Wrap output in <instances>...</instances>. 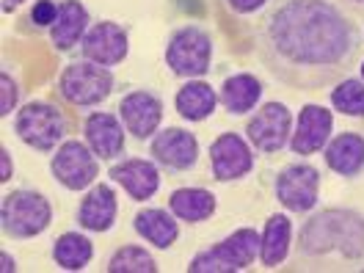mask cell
I'll return each instance as SVG.
<instances>
[{"label":"cell","instance_id":"obj_1","mask_svg":"<svg viewBox=\"0 0 364 273\" xmlns=\"http://www.w3.org/2000/svg\"><path fill=\"white\" fill-rule=\"evenodd\" d=\"M254 47L273 80L320 91L359 67L364 33L337 0H273L257 20Z\"/></svg>","mask_w":364,"mask_h":273},{"label":"cell","instance_id":"obj_2","mask_svg":"<svg viewBox=\"0 0 364 273\" xmlns=\"http://www.w3.org/2000/svg\"><path fill=\"white\" fill-rule=\"evenodd\" d=\"M298 262H362L364 259V213L353 207H326L301 227L296 243Z\"/></svg>","mask_w":364,"mask_h":273},{"label":"cell","instance_id":"obj_3","mask_svg":"<svg viewBox=\"0 0 364 273\" xmlns=\"http://www.w3.org/2000/svg\"><path fill=\"white\" fill-rule=\"evenodd\" d=\"M53 224V205L33 188H17L0 202V229L11 240H31Z\"/></svg>","mask_w":364,"mask_h":273},{"label":"cell","instance_id":"obj_4","mask_svg":"<svg viewBox=\"0 0 364 273\" xmlns=\"http://www.w3.org/2000/svg\"><path fill=\"white\" fill-rule=\"evenodd\" d=\"M116 77L108 67H100L94 61H69L67 67L61 69L58 75V83H55V91L58 97L69 102L72 108H97L102 105L111 94H114Z\"/></svg>","mask_w":364,"mask_h":273},{"label":"cell","instance_id":"obj_5","mask_svg":"<svg viewBox=\"0 0 364 273\" xmlns=\"http://www.w3.org/2000/svg\"><path fill=\"white\" fill-rule=\"evenodd\" d=\"M259 257V232L251 227L235 229L224 240L202 249L191 262L188 273H240L249 271Z\"/></svg>","mask_w":364,"mask_h":273},{"label":"cell","instance_id":"obj_6","mask_svg":"<svg viewBox=\"0 0 364 273\" xmlns=\"http://www.w3.org/2000/svg\"><path fill=\"white\" fill-rule=\"evenodd\" d=\"M14 133L33 152L50 155L67 138V116L61 114L58 105H53V102L33 100V102H25L23 108L17 111Z\"/></svg>","mask_w":364,"mask_h":273},{"label":"cell","instance_id":"obj_7","mask_svg":"<svg viewBox=\"0 0 364 273\" xmlns=\"http://www.w3.org/2000/svg\"><path fill=\"white\" fill-rule=\"evenodd\" d=\"M163 55L177 77H205L213 69V36L199 25H180L177 31H171Z\"/></svg>","mask_w":364,"mask_h":273},{"label":"cell","instance_id":"obj_8","mask_svg":"<svg viewBox=\"0 0 364 273\" xmlns=\"http://www.w3.org/2000/svg\"><path fill=\"white\" fill-rule=\"evenodd\" d=\"M273 193L287 213H312L320 199V171L306 160L287 163L273 180Z\"/></svg>","mask_w":364,"mask_h":273},{"label":"cell","instance_id":"obj_9","mask_svg":"<svg viewBox=\"0 0 364 273\" xmlns=\"http://www.w3.org/2000/svg\"><path fill=\"white\" fill-rule=\"evenodd\" d=\"M50 174L61 188H67L72 193H80L91 188L100 177V158L91 152V146L80 138H69L64 141L53 158H50Z\"/></svg>","mask_w":364,"mask_h":273},{"label":"cell","instance_id":"obj_10","mask_svg":"<svg viewBox=\"0 0 364 273\" xmlns=\"http://www.w3.org/2000/svg\"><path fill=\"white\" fill-rule=\"evenodd\" d=\"M293 136V114L284 102H265L246 122V138L259 155H279L290 146Z\"/></svg>","mask_w":364,"mask_h":273},{"label":"cell","instance_id":"obj_11","mask_svg":"<svg viewBox=\"0 0 364 273\" xmlns=\"http://www.w3.org/2000/svg\"><path fill=\"white\" fill-rule=\"evenodd\" d=\"M149 155L160 166V171L180 177V174L193 171L199 163V138L182 127H166L152 136Z\"/></svg>","mask_w":364,"mask_h":273},{"label":"cell","instance_id":"obj_12","mask_svg":"<svg viewBox=\"0 0 364 273\" xmlns=\"http://www.w3.org/2000/svg\"><path fill=\"white\" fill-rule=\"evenodd\" d=\"M210 168L215 182H237L254 171V146L237 133H221L210 144Z\"/></svg>","mask_w":364,"mask_h":273},{"label":"cell","instance_id":"obj_13","mask_svg":"<svg viewBox=\"0 0 364 273\" xmlns=\"http://www.w3.org/2000/svg\"><path fill=\"white\" fill-rule=\"evenodd\" d=\"M119 119L136 141H152L163 124V100L149 89H133L119 100Z\"/></svg>","mask_w":364,"mask_h":273},{"label":"cell","instance_id":"obj_14","mask_svg":"<svg viewBox=\"0 0 364 273\" xmlns=\"http://www.w3.org/2000/svg\"><path fill=\"white\" fill-rule=\"evenodd\" d=\"M130 53V33L124 25L114 20H102L89 28V33L80 42V55L100 67H119Z\"/></svg>","mask_w":364,"mask_h":273},{"label":"cell","instance_id":"obj_15","mask_svg":"<svg viewBox=\"0 0 364 273\" xmlns=\"http://www.w3.org/2000/svg\"><path fill=\"white\" fill-rule=\"evenodd\" d=\"M334 133V114L323 105H304L296 122V133L290 136V152L301 155V158H309V155H318L320 149H326V144L331 141Z\"/></svg>","mask_w":364,"mask_h":273},{"label":"cell","instance_id":"obj_16","mask_svg":"<svg viewBox=\"0 0 364 273\" xmlns=\"http://www.w3.org/2000/svg\"><path fill=\"white\" fill-rule=\"evenodd\" d=\"M124 124L119 114H111V111H94L83 119V141L91 146V152L105 163H114L116 158L124 155V144H127V136H124Z\"/></svg>","mask_w":364,"mask_h":273},{"label":"cell","instance_id":"obj_17","mask_svg":"<svg viewBox=\"0 0 364 273\" xmlns=\"http://www.w3.org/2000/svg\"><path fill=\"white\" fill-rule=\"evenodd\" d=\"M108 177L124 188V193L133 202H146L160 191V166L155 160L144 158H124L111 166Z\"/></svg>","mask_w":364,"mask_h":273},{"label":"cell","instance_id":"obj_18","mask_svg":"<svg viewBox=\"0 0 364 273\" xmlns=\"http://www.w3.org/2000/svg\"><path fill=\"white\" fill-rule=\"evenodd\" d=\"M116 215H119L116 191L108 182H94L89 188V193L77 205L75 221L86 232H108V229H114Z\"/></svg>","mask_w":364,"mask_h":273},{"label":"cell","instance_id":"obj_19","mask_svg":"<svg viewBox=\"0 0 364 273\" xmlns=\"http://www.w3.org/2000/svg\"><path fill=\"white\" fill-rule=\"evenodd\" d=\"M91 28L89 9L80 0H61L58 3V17L50 28V45L58 53H69L83 42V36Z\"/></svg>","mask_w":364,"mask_h":273},{"label":"cell","instance_id":"obj_20","mask_svg":"<svg viewBox=\"0 0 364 273\" xmlns=\"http://www.w3.org/2000/svg\"><path fill=\"white\" fill-rule=\"evenodd\" d=\"M326 166L345 180H356L364 171V136L362 133H340L334 136L323 149Z\"/></svg>","mask_w":364,"mask_h":273},{"label":"cell","instance_id":"obj_21","mask_svg":"<svg viewBox=\"0 0 364 273\" xmlns=\"http://www.w3.org/2000/svg\"><path fill=\"white\" fill-rule=\"evenodd\" d=\"M133 229L141 240H146L155 249H171L180 237V218L171 210L163 207H146L136 213Z\"/></svg>","mask_w":364,"mask_h":273},{"label":"cell","instance_id":"obj_22","mask_svg":"<svg viewBox=\"0 0 364 273\" xmlns=\"http://www.w3.org/2000/svg\"><path fill=\"white\" fill-rule=\"evenodd\" d=\"M293 246V221L284 213H273L259 232V262L265 268H279L290 257Z\"/></svg>","mask_w":364,"mask_h":273},{"label":"cell","instance_id":"obj_23","mask_svg":"<svg viewBox=\"0 0 364 273\" xmlns=\"http://www.w3.org/2000/svg\"><path fill=\"white\" fill-rule=\"evenodd\" d=\"M259 100H262V83L251 72L229 75L227 80L221 83V89H218V102L232 116H246L249 111L257 108Z\"/></svg>","mask_w":364,"mask_h":273},{"label":"cell","instance_id":"obj_24","mask_svg":"<svg viewBox=\"0 0 364 273\" xmlns=\"http://www.w3.org/2000/svg\"><path fill=\"white\" fill-rule=\"evenodd\" d=\"M174 108H177V114L185 122H205L218 108V91L213 89L210 83H205L202 77L185 80L180 89H177Z\"/></svg>","mask_w":364,"mask_h":273},{"label":"cell","instance_id":"obj_25","mask_svg":"<svg viewBox=\"0 0 364 273\" xmlns=\"http://www.w3.org/2000/svg\"><path fill=\"white\" fill-rule=\"evenodd\" d=\"M215 193L207 188H177L168 196V210L185 224H205L215 215Z\"/></svg>","mask_w":364,"mask_h":273},{"label":"cell","instance_id":"obj_26","mask_svg":"<svg viewBox=\"0 0 364 273\" xmlns=\"http://www.w3.org/2000/svg\"><path fill=\"white\" fill-rule=\"evenodd\" d=\"M53 259L64 271H86L94 259V243L83 232H64L53 240Z\"/></svg>","mask_w":364,"mask_h":273},{"label":"cell","instance_id":"obj_27","mask_svg":"<svg viewBox=\"0 0 364 273\" xmlns=\"http://www.w3.org/2000/svg\"><path fill=\"white\" fill-rule=\"evenodd\" d=\"M108 273H158V259L144 249V246H119V249L108 257Z\"/></svg>","mask_w":364,"mask_h":273},{"label":"cell","instance_id":"obj_28","mask_svg":"<svg viewBox=\"0 0 364 273\" xmlns=\"http://www.w3.org/2000/svg\"><path fill=\"white\" fill-rule=\"evenodd\" d=\"M331 108L350 119H364V80L342 77L337 89H331Z\"/></svg>","mask_w":364,"mask_h":273},{"label":"cell","instance_id":"obj_29","mask_svg":"<svg viewBox=\"0 0 364 273\" xmlns=\"http://www.w3.org/2000/svg\"><path fill=\"white\" fill-rule=\"evenodd\" d=\"M55 17H58V3L55 0H36L33 6H31V14H28V23L33 25L36 31H42V28H53L55 23Z\"/></svg>","mask_w":364,"mask_h":273},{"label":"cell","instance_id":"obj_30","mask_svg":"<svg viewBox=\"0 0 364 273\" xmlns=\"http://www.w3.org/2000/svg\"><path fill=\"white\" fill-rule=\"evenodd\" d=\"M0 89H3V100H0V116H11L17 111V102H20V86L17 80L11 77V72H0Z\"/></svg>","mask_w":364,"mask_h":273},{"label":"cell","instance_id":"obj_31","mask_svg":"<svg viewBox=\"0 0 364 273\" xmlns=\"http://www.w3.org/2000/svg\"><path fill=\"white\" fill-rule=\"evenodd\" d=\"M268 0H227V6L235 11V14H240V17H249V14H257L262 6H265Z\"/></svg>","mask_w":364,"mask_h":273},{"label":"cell","instance_id":"obj_32","mask_svg":"<svg viewBox=\"0 0 364 273\" xmlns=\"http://www.w3.org/2000/svg\"><path fill=\"white\" fill-rule=\"evenodd\" d=\"M0 182H9L14 177V163H11V152L6 146H0Z\"/></svg>","mask_w":364,"mask_h":273},{"label":"cell","instance_id":"obj_33","mask_svg":"<svg viewBox=\"0 0 364 273\" xmlns=\"http://www.w3.org/2000/svg\"><path fill=\"white\" fill-rule=\"evenodd\" d=\"M0 262H3V265H0V268H3V273H14V271H17V259H14L9 251H0Z\"/></svg>","mask_w":364,"mask_h":273},{"label":"cell","instance_id":"obj_34","mask_svg":"<svg viewBox=\"0 0 364 273\" xmlns=\"http://www.w3.org/2000/svg\"><path fill=\"white\" fill-rule=\"evenodd\" d=\"M342 9L353 11V14H364V0H337Z\"/></svg>","mask_w":364,"mask_h":273},{"label":"cell","instance_id":"obj_35","mask_svg":"<svg viewBox=\"0 0 364 273\" xmlns=\"http://www.w3.org/2000/svg\"><path fill=\"white\" fill-rule=\"evenodd\" d=\"M23 3L25 0H3V3H0V9H3V14H11V11H17Z\"/></svg>","mask_w":364,"mask_h":273},{"label":"cell","instance_id":"obj_36","mask_svg":"<svg viewBox=\"0 0 364 273\" xmlns=\"http://www.w3.org/2000/svg\"><path fill=\"white\" fill-rule=\"evenodd\" d=\"M359 72H362V80H364V61H362V67H359Z\"/></svg>","mask_w":364,"mask_h":273}]
</instances>
